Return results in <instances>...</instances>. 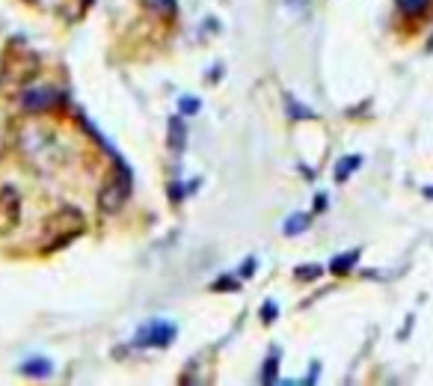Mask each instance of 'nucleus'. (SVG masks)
Segmentation results:
<instances>
[{"mask_svg":"<svg viewBox=\"0 0 433 386\" xmlns=\"http://www.w3.org/2000/svg\"><path fill=\"white\" fill-rule=\"evenodd\" d=\"M60 102V93L54 86H27L21 93V107L27 113H45Z\"/></svg>","mask_w":433,"mask_h":386,"instance_id":"1","label":"nucleus"},{"mask_svg":"<svg viewBox=\"0 0 433 386\" xmlns=\"http://www.w3.org/2000/svg\"><path fill=\"white\" fill-rule=\"evenodd\" d=\"M18 220H21V193L6 184L0 191V232H12Z\"/></svg>","mask_w":433,"mask_h":386,"instance_id":"2","label":"nucleus"},{"mask_svg":"<svg viewBox=\"0 0 433 386\" xmlns=\"http://www.w3.org/2000/svg\"><path fill=\"white\" fill-rule=\"evenodd\" d=\"M175 339V327L166 321H152L137 333V345H149V348H166Z\"/></svg>","mask_w":433,"mask_h":386,"instance_id":"3","label":"nucleus"},{"mask_svg":"<svg viewBox=\"0 0 433 386\" xmlns=\"http://www.w3.org/2000/svg\"><path fill=\"white\" fill-rule=\"evenodd\" d=\"M125 200H128V178H125V182L113 178V182L107 184L101 193H98V205H101V211H107V214H116V211H119Z\"/></svg>","mask_w":433,"mask_h":386,"instance_id":"4","label":"nucleus"},{"mask_svg":"<svg viewBox=\"0 0 433 386\" xmlns=\"http://www.w3.org/2000/svg\"><path fill=\"white\" fill-rule=\"evenodd\" d=\"M356 262H359V250H350L348 255H336L330 267H332V273H341L344 276V273H350V267L356 264Z\"/></svg>","mask_w":433,"mask_h":386,"instance_id":"5","label":"nucleus"},{"mask_svg":"<svg viewBox=\"0 0 433 386\" xmlns=\"http://www.w3.org/2000/svg\"><path fill=\"white\" fill-rule=\"evenodd\" d=\"M184 122L181 119H170V146H172V152H181L184 148Z\"/></svg>","mask_w":433,"mask_h":386,"instance_id":"6","label":"nucleus"},{"mask_svg":"<svg viewBox=\"0 0 433 386\" xmlns=\"http://www.w3.org/2000/svg\"><path fill=\"white\" fill-rule=\"evenodd\" d=\"M309 223H312L309 214H294L291 220H285V235H300V232H306Z\"/></svg>","mask_w":433,"mask_h":386,"instance_id":"7","label":"nucleus"},{"mask_svg":"<svg viewBox=\"0 0 433 386\" xmlns=\"http://www.w3.org/2000/svg\"><path fill=\"white\" fill-rule=\"evenodd\" d=\"M362 164V157L359 155H350V157H344V161L336 166V182H348V175L356 170V166Z\"/></svg>","mask_w":433,"mask_h":386,"instance_id":"8","label":"nucleus"},{"mask_svg":"<svg viewBox=\"0 0 433 386\" xmlns=\"http://www.w3.org/2000/svg\"><path fill=\"white\" fill-rule=\"evenodd\" d=\"M24 374H36V378H45V374H51V363L48 360H30L21 365Z\"/></svg>","mask_w":433,"mask_h":386,"instance_id":"9","label":"nucleus"},{"mask_svg":"<svg viewBox=\"0 0 433 386\" xmlns=\"http://www.w3.org/2000/svg\"><path fill=\"white\" fill-rule=\"evenodd\" d=\"M145 6H149L152 12H161V15L175 12V0H145Z\"/></svg>","mask_w":433,"mask_h":386,"instance_id":"10","label":"nucleus"},{"mask_svg":"<svg viewBox=\"0 0 433 386\" xmlns=\"http://www.w3.org/2000/svg\"><path fill=\"white\" fill-rule=\"evenodd\" d=\"M321 276V264H300L297 267V280H318Z\"/></svg>","mask_w":433,"mask_h":386,"instance_id":"11","label":"nucleus"},{"mask_svg":"<svg viewBox=\"0 0 433 386\" xmlns=\"http://www.w3.org/2000/svg\"><path fill=\"white\" fill-rule=\"evenodd\" d=\"M427 3H430V0H401V6L407 9L410 15H419V12H425V9H427Z\"/></svg>","mask_w":433,"mask_h":386,"instance_id":"12","label":"nucleus"},{"mask_svg":"<svg viewBox=\"0 0 433 386\" xmlns=\"http://www.w3.org/2000/svg\"><path fill=\"white\" fill-rule=\"evenodd\" d=\"M261 380H268V383H273V380H276V354H273V356H270V360H268V363H264Z\"/></svg>","mask_w":433,"mask_h":386,"instance_id":"13","label":"nucleus"},{"mask_svg":"<svg viewBox=\"0 0 433 386\" xmlns=\"http://www.w3.org/2000/svg\"><path fill=\"white\" fill-rule=\"evenodd\" d=\"M288 113H291L294 119H314V113H312V110H303V104H297V102L288 104Z\"/></svg>","mask_w":433,"mask_h":386,"instance_id":"14","label":"nucleus"},{"mask_svg":"<svg viewBox=\"0 0 433 386\" xmlns=\"http://www.w3.org/2000/svg\"><path fill=\"white\" fill-rule=\"evenodd\" d=\"M196 110H199V98H181V113L184 116H190Z\"/></svg>","mask_w":433,"mask_h":386,"instance_id":"15","label":"nucleus"},{"mask_svg":"<svg viewBox=\"0 0 433 386\" xmlns=\"http://www.w3.org/2000/svg\"><path fill=\"white\" fill-rule=\"evenodd\" d=\"M261 318L268 321V324L276 318V303H264V306H261Z\"/></svg>","mask_w":433,"mask_h":386,"instance_id":"16","label":"nucleus"},{"mask_svg":"<svg viewBox=\"0 0 433 386\" xmlns=\"http://www.w3.org/2000/svg\"><path fill=\"white\" fill-rule=\"evenodd\" d=\"M252 271H255V262L250 259L247 264H243V276H252Z\"/></svg>","mask_w":433,"mask_h":386,"instance_id":"17","label":"nucleus"},{"mask_svg":"<svg viewBox=\"0 0 433 386\" xmlns=\"http://www.w3.org/2000/svg\"><path fill=\"white\" fill-rule=\"evenodd\" d=\"M214 289H234V282H229V280H223V282H214Z\"/></svg>","mask_w":433,"mask_h":386,"instance_id":"18","label":"nucleus"},{"mask_svg":"<svg viewBox=\"0 0 433 386\" xmlns=\"http://www.w3.org/2000/svg\"><path fill=\"white\" fill-rule=\"evenodd\" d=\"M425 196H430V200H433V187H425Z\"/></svg>","mask_w":433,"mask_h":386,"instance_id":"19","label":"nucleus"}]
</instances>
